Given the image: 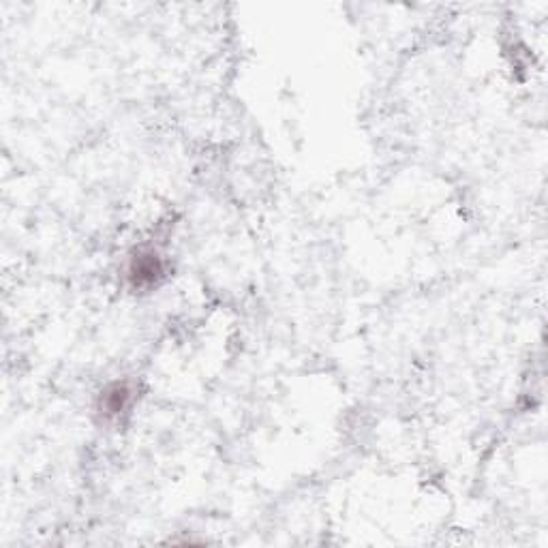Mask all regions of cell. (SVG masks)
I'll list each match as a JSON object with an SVG mask.
<instances>
[{"label":"cell","instance_id":"6da1fadb","mask_svg":"<svg viewBox=\"0 0 548 548\" xmlns=\"http://www.w3.org/2000/svg\"><path fill=\"white\" fill-rule=\"evenodd\" d=\"M165 279V262L155 249H137L127 264V281L135 292L157 287Z\"/></svg>","mask_w":548,"mask_h":548},{"label":"cell","instance_id":"7a4b0ae2","mask_svg":"<svg viewBox=\"0 0 548 548\" xmlns=\"http://www.w3.org/2000/svg\"><path fill=\"white\" fill-rule=\"evenodd\" d=\"M135 399V390L129 382H112L99 392L97 411L103 420L116 422L131 409Z\"/></svg>","mask_w":548,"mask_h":548}]
</instances>
